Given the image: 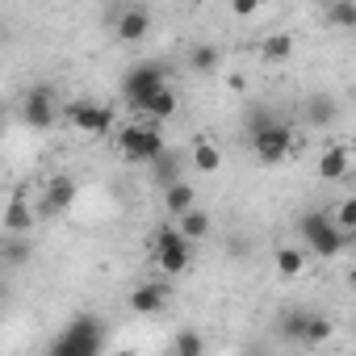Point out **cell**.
I'll list each match as a JSON object with an SVG mask.
<instances>
[{"label": "cell", "instance_id": "30", "mask_svg": "<svg viewBox=\"0 0 356 356\" xmlns=\"http://www.w3.org/2000/svg\"><path fill=\"white\" fill-rule=\"evenodd\" d=\"M5 126H9V109L0 105V134H5Z\"/></svg>", "mask_w": 356, "mask_h": 356}, {"label": "cell", "instance_id": "9", "mask_svg": "<svg viewBox=\"0 0 356 356\" xmlns=\"http://www.w3.org/2000/svg\"><path fill=\"white\" fill-rule=\"evenodd\" d=\"M126 306H130L134 314H143V318L163 314V306H168V289H163V285H155V281H143V285H134V289H130Z\"/></svg>", "mask_w": 356, "mask_h": 356}, {"label": "cell", "instance_id": "12", "mask_svg": "<svg viewBox=\"0 0 356 356\" xmlns=\"http://www.w3.org/2000/svg\"><path fill=\"white\" fill-rule=\"evenodd\" d=\"M189 163L202 172V176H214L218 168H222V147L214 143V138H206V134H197L193 143H189Z\"/></svg>", "mask_w": 356, "mask_h": 356}, {"label": "cell", "instance_id": "1", "mask_svg": "<svg viewBox=\"0 0 356 356\" xmlns=\"http://www.w3.org/2000/svg\"><path fill=\"white\" fill-rule=\"evenodd\" d=\"M293 147H298V138L285 122H273L268 113L252 118V155L260 163H281V159L293 155Z\"/></svg>", "mask_w": 356, "mask_h": 356}, {"label": "cell", "instance_id": "19", "mask_svg": "<svg viewBox=\"0 0 356 356\" xmlns=\"http://www.w3.org/2000/svg\"><path fill=\"white\" fill-rule=\"evenodd\" d=\"M335 113H339V105H335V97H327V92H314V97L306 101V122H310V126H327V122H335Z\"/></svg>", "mask_w": 356, "mask_h": 356}, {"label": "cell", "instance_id": "20", "mask_svg": "<svg viewBox=\"0 0 356 356\" xmlns=\"http://www.w3.org/2000/svg\"><path fill=\"white\" fill-rule=\"evenodd\" d=\"M289 55H293V34H273V38L260 42V59L264 63H285Z\"/></svg>", "mask_w": 356, "mask_h": 356}, {"label": "cell", "instance_id": "2", "mask_svg": "<svg viewBox=\"0 0 356 356\" xmlns=\"http://www.w3.org/2000/svg\"><path fill=\"white\" fill-rule=\"evenodd\" d=\"M298 231H302V239H306V252H310V256H323V260L339 256V252L352 243V235H348V231H339V227L331 222V214H323V210L302 214Z\"/></svg>", "mask_w": 356, "mask_h": 356}, {"label": "cell", "instance_id": "10", "mask_svg": "<svg viewBox=\"0 0 356 356\" xmlns=\"http://www.w3.org/2000/svg\"><path fill=\"white\" fill-rule=\"evenodd\" d=\"M113 34H118V42H126V47L143 42V38L151 34V13H147V9H122Z\"/></svg>", "mask_w": 356, "mask_h": 356}, {"label": "cell", "instance_id": "28", "mask_svg": "<svg viewBox=\"0 0 356 356\" xmlns=\"http://www.w3.org/2000/svg\"><path fill=\"white\" fill-rule=\"evenodd\" d=\"M302 327H306V310H289V314L281 318V331L293 335V339H302Z\"/></svg>", "mask_w": 356, "mask_h": 356}, {"label": "cell", "instance_id": "26", "mask_svg": "<svg viewBox=\"0 0 356 356\" xmlns=\"http://www.w3.org/2000/svg\"><path fill=\"white\" fill-rule=\"evenodd\" d=\"M331 222H335L339 231H348V235H352V231H356V197H343V202L335 206Z\"/></svg>", "mask_w": 356, "mask_h": 356}, {"label": "cell", "instance_id": "29", "mask_svg": "<svg viewBox=\"0 0 356 356\" xmlns=\"http://www.w3.org/2000/svg\"><path fill=\"white\" fill-rule=\"evenodd\" d=\"M260 5H264V0H231V13H235L239 22H248V17L260 13Z\"/></svg>", "mask_w": 356, "mask_h": 356}, {"label": "cell", "instance_id": "6", "mask_svg": "<svg viewBox=\"0 0 356 356\" xmlns=\"http://www.w3.org/2000/svg\"><path fill=\"white\" fill-rule=\"evenodd\" d=\"M63 118H67V126H72V130H80V134H88V138L109 134V130H113V122H118L113 105H105V101H72V105L63 109Z\"/></svg>", "mask_w": 356, "mask_h": 356}, {"label": "cell", "instance_id": "13", "mask_svg": "<svg viewBox=\"0 0 356 356\" xmlns=\"http://www.w3.org/2000/svg\"><path fill=\"white\" fill-rule=\"evenodd\" d=\"M176 109H181V101H176V92L163 84V88H155V92H151V97H147V101H143L134 113H143L147 122H168Z\"/></svg>", "mask_w": 356, "mask_h": 356}, {"label": "cell", "instance_id": "4", "mask_svg": "<svg viewBox=\"0 0 356 356\" xmlns=\"http://www.w3.org/2000/svg\"><path fill=\"white\" fill-rule=\"evenodd\" d=\"M163 147H168V143H163V134H159V122H147V118L122 126V134H118V151H122V159H130V163H151Z\"/></svg>", "mask_w": 356, "mask_h": 356}, {"label": "cell", "instance_id": "27", "mask_svg": "<svg viewBox=\"0 0 356 356\" xmlns=\"http://www.w3.org/2000/svg\"><path fill=\"white\" fill-rule=\"evenodd\" d=\"M189 63H193V72H214L218 67V47H197Z\"/></svg>", "mask_w": 356, "mask_h": 356}, {"label": "cell", "instance_id": "5", "mask_svg": "<svg viewBox=\"0 0 356 356\" xmlns=\"http://www.w3.org/2000/svg\"><path fill=\"white\" fill-rule=\"evenodd\" d=\"M105 348V331H101V318L97 314H80L67 323V331L55 339V352L59 356H92Z\"/></svg>", "mask_w": 356, "mask_h": 356}, {"label": "cell", "instance_id": "3", "mask_svg": "<svg viewBox=\"0 0 356 356\" xmlns=\"http://www.w3.org/2000/svg\"><path fill=\"white\" fill-rule=\"evenodd\" d=\"M151 260H155V268H159L163 277H181V273H189V264H193V243L176 231V222H172V227H159L155 239H151Z\"/></svg>", "mask_w": 356, "mask_h": 356}, {"label": "cell", "instance_id": "16", "mask_svg": "<svg viewBox=\"0 0 356 356\" xmlns=\"http://www.w3.org/2000/svg\"><path fill=\"white\" fill-rule=\"evenodd\" d=\"M189 206H197V189L185 181V176H181V181H172V185H163V210L176 218V214H185Z\"/></svg>", "mask_w": 356, "mask_h": 356}, {"label": "cell", "instance_id": "25", "mask_svg": "<svg viewBox=\"0 0 356 356\" xmlns=\"http://www.w3.org/2000/svg\"><path fill=\"white\" fill-rule=\"evenodd\" d=\"M172 352H176V356H202V352H206V339H202L197 331H181V335L172 339Z\"/></svg>", "mask_w": 356, "mask_h": 356}, {"label": "cell", "instance_id": "23", "mask_svg": "<svg viewBox=\"0 0 356 356\" xmlns=\"http://www.w3.org/2000/svg\"><path fill=\"white\" fill-rule=\"evenodd\" d=\"M331 331H335V323H331V318H323V314H306V327H302V343H310V348H314V343H323Z\"/></svg>", "mask_w": 356, "mask_h": 356}, {"label": "cell", "instance_id": "17", "mask_svg": "<svg viewBox=\"0 0 356 356\" xmlns=\"http://www.w3.org/2000/svg\"><path fill=\"white\" fill-rule=\"evenodd\" d=\"M0 222H5L9 235H26V231L34 227V210H30V202H26L22 193H13L9 206H5V218H0Z\"/></svg>", "mask_w": 356, "mask_h": 356}, {"label": "cell", "instance_id": "11", "mask_svg": "<svg viewBox=\"0 0 356 356\" xmlns=\"http://www.w3.org/2000/svg\"><path fill=\"white\" fill-rule=\"evenodd\" d=\"M76 193H80V189H76V181L59 172V176H51V181H47V193H42V210H47V214H63V210L76 202Z\"/></svg>", "mask_w": 356, "mask_h": 356}, {"label": "cell", "instance_id": "15", "mask_svg": "<svg viewBox=\"0 0 356 356\" xmlns=\"http://www.w3.org/2000/svg\"><path fill=\"white\" fill-rule=\"evenodd\" d=\"M181 163H185V155L181 151H159L155 159H151V181H155V189H163V185H172V181H181Z\"/></svg>", "mask_w": 356, "mask_h": 356}, {"label": "cell", "instance_id": "8", "mask_svg": "<svg viewBox=\"0 0 356 356\" xmlns=\"http://www.w3.org/2000/svg\"><path fill=\"white\" fill-rule=\"evenodd\" d=\"M55 118H59V97H55V88H51V84H34V88L22 97V122H26L30 130H47V126H55Z\"/></svg>", "mask_w": 356, "mask_h": 356}, {"label": "cell", "instance_id": "21", "mask_svg": "<svg viewBox=\"0 0 356 356\" xmlns=\"http://www.w3.org/2000/svg\"><path fill=\"white\" fill-rule=\"evenodd\" d=\"M302 268H306V252H298V248H281V252H277V277H281V281L302 277Z\"/></svg>", "mask_w": 356, "mask_h": 356}, {"label": "cell", "instance_id": "22", "mask_svg": "<svg viewBox=\"0 0 356 356\" xmlns=\"http://www.w3.org/2000/svg\"><path fill=\"white\" fill-rule=\"evenodd\" d=\"M0 256H5V264H26V260H30L26 235H9V231H5V239H0Z\"/></svg>", "mask_w": 356, "mask_h": 356}, {"label": "cell", "instance_id": "7", "mask_svg": "<svg viewBox=\"0 0 356 356\" xmlns=\"http://www.w3.org/2000/svg\"><path fill=\"white\" fill-rule=\"evenodd\" d=\"M168 84V76H163V63H155V59H143V63H134L126 76H122V97L130 101V109H138L155 88H163Z\"/></svg>", "mask_w": 356, "mask_h": 356}, {"label": "cell", "instance_id": "14", "mask_svg": "<svg viewBox=\"0 0 356 356\" xmlns=\"http://www.w3.org/2000/svg\"><path fill=\"white\" fill-rule=\"evenodd\" d=\"M348 168H352L348 143H335V147H327V151L318 155V176H323V181H343Z\"/></svg>", "mask_w": 356, "mask_h": 356}, {"label": "cell", "instance_id": "24", "mask_svg": "<svg viewBox=\"0 0 356 356\" xmlns=\"http://www.w3.org/2000/svg\"><path fill=\"white\" fill-rule=\"evenodd\" d=\"M327 22L335 30H352L356 26V5H352V0H331V5H327Z\"/></svg>", "mask_w": 356, "mask_h": 356}, {"label": "cell", "instance_id": "18", "mask_svg": "<svg viewBox=\"0 0 356 356\" xmlns=\"http://www.w3.org/2000/svg\"><path fill=\"white\" fill-rule=\"evenodd\" d=\"M210 222H214V218H210V214H206L202 206H189L185 214H176V231H181V235H185L189 243L206 239V235H210Z\"/></svg>", "mask_w": 356, "mask_h": 356}]
</instances>
